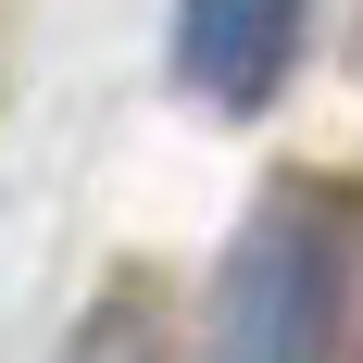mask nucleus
Returning <instances> with one entry per match:
<instances>
[{
	"mask_svg": "<svg viewBox=\"0 0 363 363\" xmlns=\"http://www.w3.org/2000/svg\"><path fill=\"white\" fill-rule=\"evenodd\" d=\"M363 338V201L276 188L213 289V363H351Z\"/></svg>",
	"mask_w": 363,
	"mask_h": 363,
	"instance_id": "1",
	"label": "nucleus"
},
{
	"mask_svg": "<svg viewBox=\"0 0 363 363\" xmlns=\"http://www.w3.org/2000/svg\"><path fill=\"white\" fill-rule=\"evenodd\" d=\"M301 13L313 0H176V88L213 113H263L301 63Z\"/></svg>",
	"mask_w": 363,
	"mask_h": 363,
	"instance_id": "2",
	"label": "nucleus"
},
{
	"mask_svg": "<svg viewBox=\"0 0 363 363\" xmlns=\"http://www.w3.org/2000/svg\"><path fill=\"white\" fill-rule=\"evenodd\" d=\"M63 363H176V351H163V313H150V289H101L88 313H75Z\"/></svg>",
	"mask_w": 363,
	"mask_h": 363,
	"instance_id": "3",
	"label": "nucleus"
}]
</instances>
